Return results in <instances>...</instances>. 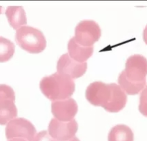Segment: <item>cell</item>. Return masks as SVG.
Returning a JSON list of instances; mask_svg holds the SVG:
<instances>
[{
	"instance_id": "6da1fadb",
	"label": "cell",
	"mask_w": 147,
	"mask_h": 141,
	"mask_svg": "<svg viewBox=\"0 0 147 141\" xmlns=\"http://www.w3.org/2000/svg\"><path fill=\"white\" fill-rule=\"evenodd\" d=\"M40 88L44 96L53 102L71 97L76 90V84L68 76L55 72L41 80Z\"/></svg>"
},
{
	"instance_id": "7a4b0ae2",
	"label": "cell",
	"mask_w": 147,
	"mask_h": 141,
	"mask_svg": "<svg viewBox=\"0 0 147 141\" xmlns=\"http://www.w3.org/2000/svg\"><path fill=\"white\" fill-rule=\"evenodd\" d=\"M15 41L19 46L29 53H40L47 47V40L42 32L28 25L17 30Z\"/></svg>"
},
{
	"instance_id": "3957f363",
	"label": "cell",
	"mask_w": 147,
	"mask_h": 141,
	"mask_svg": "<svg viewBox=\"0 0 147 141\" xmlns=\"http://www.w3.org/2000/svg\"><path fill=\"white\" fill-rule=\"evenodd\" d=\"M122 73L129 82L146 84L147 59L140 54L131 56L126 60L125 69Z\"/></svg>"
},
{
	"instance_id": "277c9868",
	"label": "cell",
	"mask_w": 147,
	"mask_h": 141,
	"mask_svg": "<svg viewBox=\"0 0 147 141\" xmlns=\"http://www.w3.org/2000/svg\"><path fill=\"white\" fill-rule=\"evenodd\" d=\"M101 28L93 20H84L77 25L75 30V40L80 45L92 47L100 39Z\"/></svg>"
},
{
	"instance_id": "5b68a950",
	"label": "cell",
	"mask_w": 147,
	"mask_h": 141,
	"mask_svg": "<svg viewBox=\"0 0 147 141\" xmlns=\"http://www.w3.org/2000/svg\"><path fill=\"white\" fill-rule=\"evenodd\" d=\"M113 96L111 84H106L101 81L90 83L86 88V98L94 106H100L104 110L110 103Z\"/></svg>"
},
{
	"instance_id": "8992f818",
	"label": "cell",
	"mask_w": 147,
	"mask_h": 141,
	"mask_svg": "<svg viewBox=\"0 0 147 141\" xmlns=\"http://www.w3.org/2000/svg\"><path fill=\"white\" fill-rule=\"evenodd\" d=\"M36 132L33 124L24 118H16L11 120L6 127V136L8 140L23 138L27 141H32Z\"/></svg>"
},
{
	"instance_id": "52a82bcc",
	"label": "cell",
	"mask_w": 147,
	"mask_h": 141,
	"mask_svg": "<svg viewBox=\"0 0 147 141\" xmlns=\"http://www.w3.org/2000/svg\"><path fill=\"white\" fill-rule=\"evenodd\" d=\"M78 130V124L75 119L64 122L52 118L49 125L48 132L57 141H67L75 137Z\"/></svg>"
},
{
	"instance_id": "ba28073f",
	"label": "cell",
	"mask_w": 147,
	"mask_h": 141,
	"mask_svg": "<svg viewBox=\"0 0 147 141\" xmlns=\"http://www.w3.org/2000/svg\"><path fill=\"white\" fill-rule=\"evenodd\" d=\"M87 63H79L70 57L68 53L64 54L59 59L57 70L59 74L68 76L72 79H78L86 72Z\"/></svg>"
},
{
	"instance_id": "9c48e42d",
	"label": "cell",
	"mask_w": 147,
	"mask_h": 141,
	"mask_svg": "<svg viewBox=\"0 0 147 141\" xmlns=\"http://www.w3.org/2000/svg\"><path fill=\"white\" fill-rule=\"evenodd\" d=\"M78 111V105L73 98L52 102L51 112L55 118L60 121L67 122L74 119Z\"/></svg>"
},
{
	"instance_id": "30bf717a",
	"label": "cell",
	"mask_w": 147,
	"mask_h": 141,
	"mask_svg": "<svg viewBox=\"0 0 147 141\" xmlns=\"http://www.w3.org/2000/svg\"><path fill=\"white\" fill-rule=\"evenodd\" d=\"M93 46L84 47L80 45L75 40L74 37H72L68 43V55L70 57L79 63H85L93 53Z\"/></svg>"
},
{
	"instance_id": "8fae6325",
	"label": "cell",
	"mask_w": 147,
	"mask_h": 141,
	"mask_svg": "<svg viewBox=\"0 0 147 141\" xmlns=\"http://www.w3.org/2000/svg\"><path fill=\"white\" fill-rule=\"evenodd\" d=\"M113 90V96L110 103L105 109L107 112L115 113L125 108L127 102V95L119 85L116 83H111Z\"/></svg>"
},
{
	"instance_id": "7c38bea8",
	"label": "cell",
	"mask_w": 147,
	"mask_h": 141,
	"mask_svg": "<svg viewBox=\"0 0 147 141\" xmlns=\"http://www.w3.org/2000/svg\"><path fill=\"white\" fill-rule=\"evenodd\" d=\"M9 24L15 30H18L27 23L26 13L22 6H8L5 12Z\"/></svg>"
},
{
	"instance_id": "4fadbf2b",
	"label": "cell",
	"mask_w": 147,
	"mask_h": 141,
	"mask_svg": "<svg viewBox=\"0 0 147 141\" xmlns=\"http://www.w3.org/2000/svg\"><path fill=\"white\" fill-rule=\"evenodd\" d=\"M18 116V109L15 101L4 100L0 101V125L8 124Z\"/></svg>"
},
{
	"instance_id": "5bb4252c",
	"label": "cell",
	"mask_w": 147,
	"mask_h": 141,
	"mask_svg": "<svg viewBox=\"0 0 147 141\" xmlns=\"http://www.w3.org/2000/svg\"><path fill=\"white\" fill-rule=\"evenodd\" d=\"M134 134L129 127L125 125H117L111 130L108 141H133Z\"/></svg>"
},
{
	"instance_id": "9a60e30c",
	"label": "cell",
	"mask_w": 147,
	"mask_h": 141,
	"mask_svg": "<svg viewBox=\"0 0 147 141\" xmlns=\"http://www.w3.org/2000/svg\"><path fill=\"white\" fill-rule=\"evenodd\" d=\"M15 45L11 41L0 37V63L8 61L15 53Z\"/></svg>"
},
{
	"instance_id": "2e32d148",
	"label": "cell",
	"mask_w": 147,
	"mask_h": 141,
	"mask_svg": "<svg viewBox=\"0 0 147 141\" xmlns=\"http://www.w3.org/2000/svg\"><path fill=\"white\" fill-rule=\"evenodd\" d=\"M4 100L15 101V94L13 89L9 86L0 84V101Z\"/></svg>"
},
{
	"instance_id": "e0dca14e",
	"label": "cell",
	"mask_w": 147,
	"mask_h": 141,
	"mask_svg": "<svg viewBox=\"0 0 147 141\" xmlns=\"http://www.w3.org/2000/svg\"><path fill=\"white\" fill-rule=\"evenodd\" d=\"M138 109L143 116L147 117V85L140 93Z\"/></svg>"
},
{
	"instance_id": "ac0fdd59",
	"label": "cell",
	"mask_w": 147,
	"mask_h": 141,
	"mask_svg": "<svg viewBox=\"0 0 147 141\" xmlns=\"http://www.w3.org/2000/svg\"><path fill=\"white\" fill-rule=\"evenodd\" d=\"M32 141H57L51 136L47 131H42L39 132L34 137Z\"/></svg>"
},
{
	"instance_id": "d6986e66",
	"label": "cell",
	"mask_w": 147,
	"mask_h": 141,
	"mask_svg": "<svg viewBox=\"0 0 147 141\" xmlns=\"http://www.w3.org/2000/svg\"><path fill=\"white\" fill-rule=\"evenodd\" d=\"M143 40L144 43L147 45V25L143 31Z\"/></svg>"
},
{
	"instance_id": "ffe728a7",
	"label": "cell",
	"mask_w": 147,
	"mask_h": 141,
	"mask_svg": "<svg viewBox=\"0 0 147 141\" xmlns=\"http://www.w3.org/2000/svg\"><path fill=\"white\" fill-rule=\"evenodd\" d=\"M9 141H27V140H26L23 138H13V139H11Z\"/></svg>"
},
{
	"instance_id": "44dd1931",
	"label": "cell",
	"mask_w": 147,
	"mask_h": 141,
	"mask_svg": "<svg viewBox=\"0 0 147 141\" xmlns=\"http://www.w3.org/2000/svg\"><path fill=\"white\" fill-rule=\"evenodd\" d=\"M67 141H80V140H79V139L78 138L75 136L74 138H73L70 139V140H67Z\"/></svg>"
}]
</instances>
